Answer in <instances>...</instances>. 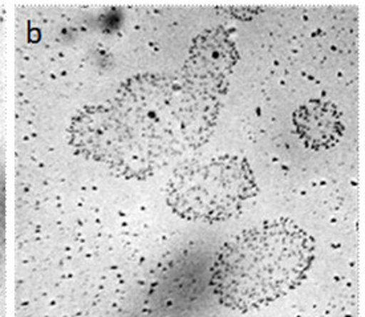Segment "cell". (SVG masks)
<instances>
[{"label": "cell", "mask_w": 365, "mask_h": 317, "mask_svg": "<svg viewBox=\"0 0 365 317\" xmlns=\"http://www.w3.org/2000/svg\"><path fill=\"white\" fill-rule=\"evenodd\" d=\"M217 110L178 80L128 78L113 97L84 106L67 129L77 154L125 180H146L177 155L209 138Z\"/></svg>", "instance_id": "6da1fadb"}, {"label": "cell", "mask_w": 365, "mask_h": 317, "mask_svg": "<svg viewBox=\"0 0 365 317\" xmlns=\"http://www.w3.org/2000/svg\"><path fill=\"white\" fill-rule=\"evenodd\" d=\"M258 194L250 165L235 155H220L185 165L166 187V201L180 218L192 222L227 221Z\"/></svg>", "instance_id": "3957f363"}, {"label": "cell", "mask_w": 365, "mask_h": 317, "mask_svg": "<svg viewBox=\"0 0 365 317\" xmlns=\"http://www.w3.org/2000/svg\"><path fill=\"white\" fill-rule=\"evenodd\" d=\"M292 124L299 140L312 150L334 147L344 135L341 113L328 100L315 98L299 106Z\"/></svg>", "instance_id": "277c9868"}, {"label": "cell", "mask_w": 365, "mask_h": 317, "mask_svg": "<svg viewBox=\"0 0 365 317\" xmlns=\"http://www.w3.org/2000/svg\"><path fill=\"white\" fill-rule=\"evenodd\" d=\"M314 238L287 218L263 221L225 243L212 267L222 307L250 312L298 289L315 260Z\"/></svg>", "instance_id": "7a4b0ae2"}]
</instances>
